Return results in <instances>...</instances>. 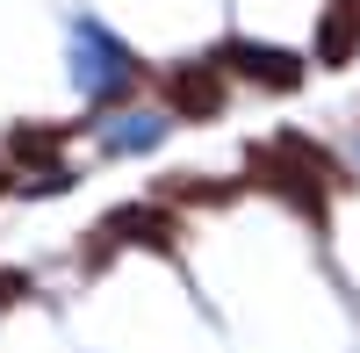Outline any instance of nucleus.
Wrapping results in <instances>:
<instances>
[{"mask_svg": "<svg viewBox=\"0 0 360 353\" xmlns=\"http://www.w3.org/2000/svg\"><path fill=\"white\" fill-rule=\"evenodd\" d=\"M72 137H79V123H15L0 144H8V166L15 173H51Z\"/></svg>", "mask_w": 360, "mask_h": 353, "instance_id": "5", "label": "nucleus"}, {"mask_svg": "<svg viewBox=\"0 0 360 353\" xmlns=\"http://www.w3.org/2000/svg\"><path fill=\"white\" fill-rule=\"evenodd\" d=\"M245 173H252L245 188H266L274 202H288L303 224H324L332 195L353 188V173H346L332 152H324L317 137H303V130H281V137L252 144V152H245Z\"/></svg>", "mask_w": 360, "mask_h": 353, "instance_id": "1", "label": "nucleus"}, {"mask_svg": "<svg viewBox=\"0 0 360 353\" xmlns=\"http://www.w3.org/2000/svg\"><path fill=\"white\" fill-rule=\"evenodd\" d=\"M8 188H15V166H8V159H0V195H8Z\"/></svg>", "mask_w": 360, "mask_h": 353, "instance_id": "9", "label": "nucleus"}, {"mask_svg": "<svg viewBox=\"0 0 360 353\" xmlns=\"http://www.w3.org/2000/svg\"><path fill=\"white\" fill-rule=\"evenodd\" d=\"M360 58V0H324L317 8V65L339 72Z\"/></svg>", "mask_w": 360, "mask_h": 353, "instance_id": "6", "label": "nucleus"}, {"mask_svg": "<svg viewBox=\"0 0 360 353\" xmlns=\"http://www.w3.org/2000/svg\"><path fill=\"white\" fill-rule=\"evenodd\" d=\"M101 238L123 252V245H144V252H180V217L166 202H123V210L101 217Z\"/></svg>", "mask_w": 360, "mask_h": 353, "instance_id": "4", "label": "nucleus"}, {"mask_svg": "<svg viewBox=\"0 0 360 353\" xmlns=\"http://www.w3.org/2000/svg\"><path fill=\"white\" fill-rule=\"evenodd\" d=\"M22 296H37V274L29 267H0V310H15Z\"/></svg>", "mask_w": 360, "mask_h": 353, "instance_id": "8", "label": "nucleus"}, {"mask_svg": "<svg viewBox=\"0 0 360 353\" xmlns=\"http://www.w3.org/2000/svg\"><path fill=\"white\" fill-rule=\"evenodd\" d=\"M159 94H166V108L180 115V123H209V115H224L231 79H224V65H217V58H188V65H166Z\"/></svg>", "mask_w": 360, "mask_h": 353, "instance_id": "2", "label": "nucleus"}, {"mask_svg": "<svg viewBox=\"0 0 360 353\" xmlns=\"http://www.w3.org/2000/svg\"><path fill=\"white\" fill-rule=\"evenodd\" d=\"M217 65H224V79H252V86H266V94H295V86H303V58L281 51V44H245V37H231V44L217 51Z\"/></svg>", "mask_w": 360, "mask_h": 353, "instance_id": "3", "label": "nucleus"}, {"mask_svg": "<svg viewBox=\"0 0 360 353\" xmlns=\"http://www.w3.org/2000/svg\"><path fill=\"white\" fill-rule=\"evenodd\" d=\"M159 202L173 210V202H202V210H224V202H238V181H202V173H173V181L159 188Z\"/></svg>", "mask_w": 360, "mask_h": 353, "instance_id": "7", "label": "nucleus"}]
</instances>
